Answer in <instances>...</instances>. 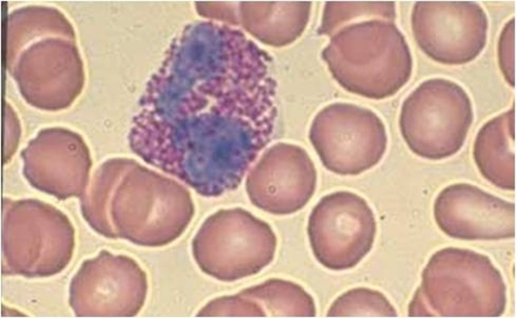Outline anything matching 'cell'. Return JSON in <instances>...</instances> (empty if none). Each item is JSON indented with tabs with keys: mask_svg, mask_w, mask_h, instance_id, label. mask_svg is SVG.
<instances>
[{
	"mask_svg": "<svg viewBox=\"0 0 516 318\" xmlns=\"http://www.w3.org/2000/svg\"><path fill=\"white\" fill-rule=\"evenodd\" d=\"M376 232L374 213L364 199L347 191L322 197L308 218L313 255L327 269L355 267L371 250Z\"/></svg>",
	"mask_w": 516,
	"mask_h": 318,
	"instance_id": "6da1fadb",
	"label": "cell"
},
{
	"mask_svg": "<svg viewBox=\"0 0 516 318\" xmlns=\"http://www.w3.org/2000/svg\"><path fill=\"white\" fill-rule=\"evenodd\" d=\"M309 139L323 166L340 175H357L376 165L385 152L384 123L369 111L334 106L314 119Z\"/></svg>",
	"mask_w": 516,
	"mask_h": 318,
	"instance_id": "7a4b0ae2",
	"label": "cell"
},
{
	"mask_svg": "<svg viewBox=\"0 0 516 318\" xmlns=\"http://www.w3.org/2000/svg\"><path fill=\"white\" fill-rule=\"evenodd\" d=\"M214 264L207 271L221 280L255 274L273 260L277 239L266 222L241 208L223 209L207 224Z\"/></svg>",
	"mask_w": 516,
	"mask_h": 318,
	"instance_id": "3957f363",
	"label": "cell"
},
{
	"mask_svg": "<svg viewBox=\"0 0 516 318\" xmlns=\"http://www.w3.org/2000/svg\"><path fill=\"white\" fill-rule=\"evenodd\" d=\"M316 171L302 148L281 144L270 149L247 177L246 191L257 208L277 215L302 209L314 193Z\"/></svg>",
	"mask_w": 516,
	"mask_h": 318,
	"instance_id": "277c9868",
	"label": "cell"
},
{
	"mask_svg": "<svg viewBox=\"0 0 516 318\" xmlns=\"http://www.w3.org/2000/svg\"><path fill=\"white\" fill-rule=\"evenodd\" d=\"M503 116L487 122L474 143V157L481 173L496 187L514 189V116Z\"/></svg>",
	"mask_w": 516,
	"mask_h": 318,
	"instance_id": "5b68a950",
	"label": "cell"
},
{
	"mask_svg": "<svg viewBox=\"0 0 516 318\" xmlns=\"http://www.w3.org/2000/svg\"><path fill=\"white\" fill-rule=\"evenodd\" d=\"M327 316H396V311L386 297L378 291L364 287L352 289L332 304Z\"/></svg>",
	"mask_w": 516,
	"mask_h": 318,
	"instance_id": "8992f818",
	"label": "cell"
}]
</instances>
